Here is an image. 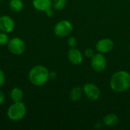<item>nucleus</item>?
<instances>
[{"instance_id":"nucleus-1","label":"nucleus","mask_w":130,"mask_h":130,"mask_svg":"<svg viewBox=\"0 0 130 130\" xmlns=\"http://www.w3.org/2000/svg\"><path fill=\"white\" fill-rule=\"evenodd\" d=\"M110 88L115 92H124L130 88V74L123 70L113 73L110 80Z\"/></svg>"},{"instance_id":"nucleus-2","label":"nucleus","mask_w":130,"mask_h":130,"mask_svg":"<svg viewBox=\"0 0 130 130\" xmlns=\"http://www.w3.org/2000/svg\"><path fill=\"white\" fill-rule=\"evenodd\" d=\"M50 72L47 69L43 66H34L29 72V80L30 82L35 86H42L45 85L48 79L50 78L49 77Z\"/></svg>"},{"instance_id":"nucleus-3","label":"nucleus","mask_w":130,"mask_h":130,"mask_svg":"<svg viewBox=\"0 0 130 130\" xmlns=\"http://www.w3.org/2000/svg\"><path fill=\"white\" fill-rule=\"evenodd\" d=\"M27 113L25 104L22 102H14L8 109V117L12 121H20L24 118Z\"/></svg>"},{"instance_id":"nucleus-4","label":"nucleus","mask_w":130,"mask_h":130,"mask_svg":"<svg viewBox=\"0 0 130 130\" xmlns=\"http://www.w3.org/2000/svg\"><path fill=\"white\" fill-rule=\"evenodd\" d=\"M73 30L72 23L68 20H62L59 21L54 27V34L59 37H65L69 36Z\"/></svg>"},{"instance_id":"nucleus-5","label":"nucleus","mask_w":130,"mask_h":130,"mask_svg":"<svg viewBox=\"0 0 130 130\" xmlns=\"http://www.w3.org/2000/svg\"><path fill=\"white\" fill-rule=\"evenodd\" d=\"M8 50L14 55H21L25 51V43L19 37H13L8 43Z\"/></svg>"},{"instance_id":"nucleus-6","label":"nucleus","mask_w":130,"mask_h":130,"mask_svg":"<svg viewBox=\"0 0 130 130\" xmlns=\"http://www.w3.org/2000/svg\"><path fill=\"white\" fill-rule=\"evenodd\" d=\"M91 66L97 72H103L107 67V59L104 54L101 53L94 54L91 60Z\"/></svg>"},{"instance_id":"nucleus-7","label":"nucleus","mask_w":130,"mask_h":130,"mask_svg":"<svg viewBox=\"0 0 130 130\" xmlns=\"http://www.w3.org/2000/svg\"><path fill=\"white\" fill-rule=\"evenodd\" d=\"M83 92L85 96L92 101H95L99 99L101 96L100 88L93 83H87L83 87Z\"/></svg>"},{"instance_id":"nucleus-8","label":"nucleus","mask_w":130,"mask_h":130,"mask_svg":"<svg viewBox=\"0 0 130 130\" xmlns=\"http://www.w3.org/2000/svg\"><path fill=\"white\" fill-rule=\"evenodd\" d=\"M114 46L113 41L110 38H103L98 41L95 45L96 50L101 53H107L113 50Z\"/></svg>"},{"instance_id":"nucleus-9","label":"nucleus","mask_w":130,"mask_h":130,"mask_svg":"<svg viewBox=\"0 0 130 130\" xmlns=\"http://www.w3.org/2000/svg\"><path fill=\"white\" fill-rule=\"evenodd\" d=\"M15 24L14 19L8 15H2L0 17V30L5 33H10L14 28Z\"/></svg>"},{"instance_id":"nucleus-10","label":"nucleus","mask_w":130,"mask_h":130,"mask_svg":"<svg viewBox=\"0 0 130 130\" xmlns=\"http://www.w3.org/2000/svg\"><path fill=\"white\" fill-rule=\"evenodd\" d=\"M67 56L68 59L73 65H79L83 61V55L82 52L75 47H72L68 51Z\"/></svg>"},{"instance_id":"nucleus-11","label":"nucleus","mask_w":130,"mask_h":130,"mask_svg":"<svg viewBox=\"0 0 130 130\" xmlns=\"http://www.w3.org/2000/svg\"><path fill=\"white\" fill-rule=\"evenodd\" d=\"M33 6L34 8L40 11H46L52 8V0H33Z\"/></svg>"},{"instance_id":"nucleus-12","label":"nucleus","mask_w":130,"mask_h":130,"mask_svg":"<svg viewBox=\"0 0 130 130\" xmlns=\"http://www.w3.org/2000/svg\"><path fill=\"white\" fill-rule=\"evenodd\" d=\"M104 124L107 127H113L117 126L119 122V117L115 113H109L103 119Z\"/></svg>"},{"instance_id":"nucleus-13","label":"nucleus","mask_w":130,"mask_h":130,"mask_svg":"<svg viewBox=\"0 0 130 130\" xmlns=\"http://www.w3.org/2000/svg\"><path fill=\"white\" fill-rule=\"evenodd\" d=\"M10 98L13 102H20L22 101L24 98V92L19 88H14L10 92Z\"/></svg>"},{"instance_id":"nucleus-14","label":"nucleus","mask_w":130,"mask_h":130,"mask_svg":"<svg viewBox=\"0 0 130 130\" xmlns=\"http://www.w3.org/2000/svg\"><path fill=\"white\" fill-rule=\"evenodd\" d=\"M83 89L81 87L77 86L73 88L69 92V98L72 101H78L82 97Z\"/></svg>"},{"instance_id":"nucleus-15","label":"nucleus","mask_w":130,"mask_h":130,"mask_svg":"<svg viewBox=\"0 0 130 130\" xmlns=\"http://www.w3.org/2000/svg\"><path fill=\"white\" fill-rule=\"evenodd\" d=\"M9 7L11 10L18 12L21 11L24 8V3L22 0H10L9 2Z\"/></svg>"},{"instance_id":"nucleus-16","label":"nucleus","mask_w":130,"mask_h":130,"mask_svg":"<svg viewBox=\"0 0 130 130\" xmlns=\"http://www.w3.org/2000/svg\"><path fill=\"white\" fill-rule=\"evenodd\" d=\"M67 2V0H53L52 7L56 10H62L64 8Z\"/></svg>"},{"instance_id":"nucleus-17","label":"nucleus","mask_w":130,"mask_h":130,"mask_svg":"<svg viewBox=\"0 0 130 130\" xmlns=\"http://www.w3.org/2000/svg\"><path fill=\"white\" fill-rule=\"evenodd\" d=\"M9 40L10 39H9L7 33L2 32V31L0 32V46H4V45L8 44Z\"/></svg>"},{"instance_id":"nucleus-18","label":"nucleus","mask_w":130,"mask_h":130,"mask_svg":"<svg viewBox=\"0 0 130 130\" xmlns=\"http://www.w3.org/2000/svg\"><path fill=\"white\" fill-rule=\"evenodd\" d=\"M67 43L69 45V46L72 47H75L76 44H77V40L75 39V37H70L68 40H67Z\"/></svg>"},{"instance_id":"nucleus-19","label":"nucleus","mask_w":130,"mask_h":130,"mask_svg":"<svg viewBox=\"0 0 130 130\" xmlns=\"http://www.w3.org/2000/svg\"><path fill=\"white\" fill-rule=\"evenodd\" d=\"M94 54H95V53H94V50H92V49H91V48L86 49V50H85V56L88 57V58H91H91L94 56Z\"/></svg>"},{"instance_id":"nucleus-20","label":"nucleus","mask_w":130,"mask_h":130,"mask_svg":"<svg viewBox=\"0 0 130 130\" xmlns=\"http://www.w3.org/2000/svg\"><path fill=\"white\" fill-rule=\"evenodd\" d=\"M5 80V73H4V72L2 69H0V88L4 85Z\"/></svg>"},{"instance_id":"nucleus-21","label":"nucleus","mask_w":130,"mask_h":130,"mask_svg":"<svg viewBox=\"0 0 130 130\" xmlns=\"http://www.w3.org/2000/svg\"><path fill=\"white\" fill-rule=\"evenodd\" d=\"M45 12H46V15H47L48 17H52V16L54 14V11H53V9L52 8H49V9L46 10Z\"/></svg>"},{"instance_id":"nucleus-22","label":"nucleus","mask_w":130,"mask_h":130,"mask_svg":"<svg viewBox=\"0 0 130 130\" xmlns=\"http://www.w3.org/2000/svg\"><path fill=\"white\" fill-rule=\"evenodd\" d=\"M5 94H3V92L2 91H0V105L2 104L5 102Z\"/></svg>"},{"instance_id":"nucleus-23","label":"nucleus","mask_w":130,"mask_h":130,"mask_svg":"<svg viewBox=\"0 0 130 130\" xmlns=\"http://www.w3.org/2000/svg\"><path fill=\"white\" fill-rule=\"evenodd\" d=\"M49 77H50V78H51V79H54V78H56L57 77V74H56V72H50Z\"/></svg>"},{"instance_id":"nucleus-24","label":"nucleus","mask_w":130,"mask_h":130,"mask_svg":"<svg viewBox=\"0 0 130 130\" xmlns=\"http://www.w3.org/2000/svg\"><path fill=\"white\" fill-rule=\"evenodd\" d=\"M129 51H130V45H129Z\"/></svg>"},{"instance_id":"nucleus-25","label":"nucleus","mask_w":130,"mask_h":130,"mask_svg":"<svg viewBox=\"0 0 130 130\" xmlns=\"http://www.w3.org/2000/svg\"><path fill=\"white\" fill-rule=\"evenodd\" d=\"M1 1H2V0H0V2H1Z\"/></svg>"},{"instance_id":"nucleus-26","label":"nucleus","mask_w":130,"mask_h":130,"mask_svg":"<svg viewBox=\"0 0 130 130\" xmlns=\"http://www.w3.org/2000/svg\"><path fill=\"white\" fill-rule=\"evenodd\" d=\"M129 89H130V88H129Z\"/></svg>"}]
</instances>
